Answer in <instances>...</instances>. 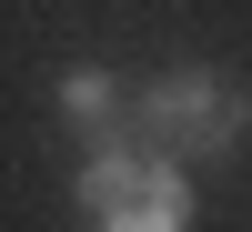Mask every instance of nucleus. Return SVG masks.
<instances>
[{
  "label": "nucleus",
  "instance_id": "nucleus-1",
  "mask_svg": "<svg viewBox=\"0 0 252 232\" xmlns=\"http://www.w3.org/2000/svg\"><path fill=\"white\" fill-rule=\"evenodd\" d=\"M131 141L161 162H222L252 141V91L212 61H182V71H152L131 91Z\"/></svg>",
  "mask_w": 252,
  "mask_h": 232
},
{
  "label": "nucleus",
  "instance_id": "nucleus-2",
  "mask_svg": "<svg viewBox=\"0 0 252 232\" xmlns=\"http://www.w3.org/2000/svg\"><path fill=\"white\" fill-rule=\"evenodd\" d=\"M71 212L81 232H192V172L141 141H111V152H81Z\"/></svg>",
  "mask_w": 252,
  "mask_h": 232
},
{
  "label": "nucleus",
  "instance_id": "nucleus-3",
  "mask_svg": "<svg viewBox=\"0 0 252 232\" xmlns=\"http://www.w3.org/2000/svg\"><path fill=\"white\" fill-rule=\"evenodd\" d=\"M51 111H61V132H71L81 152H111V141H131V81L101 71V61H71V71L51 81Z\"/></svg>",
  "mask_w": 252,
  "mask_h": 232
}]
</instances>
